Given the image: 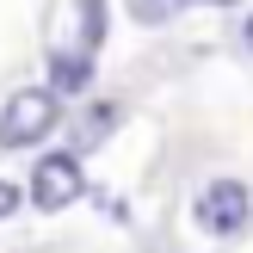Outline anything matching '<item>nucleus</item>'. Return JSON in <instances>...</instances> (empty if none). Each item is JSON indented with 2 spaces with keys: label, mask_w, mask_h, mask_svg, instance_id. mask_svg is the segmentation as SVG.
I'll use <instances>...</instances> for the list:
<instances>
[{
  "label": "nucleus",
  "mask_w": 253,
  "mask_h": 253,
  "mask_svg": "<svg viewBox=\"0 0 253 253\" xmlns=\"http://www.w3.org/2000/svg\"><path fill=\"white\" fill-rule=\"evenodd\" d=\"M19 204H25V185H19V179H0V222H6Z\"/></svg>",
  "instance_id": "obj_4"
},
{
  "label": "nucleus",
  "mask_w": 253,
  "mask_h": 253,
  "mask_svg": "<svg viewBox=\"0 0 253 253\" xmlns=\"http://www.w3.org/2000/svg\"><path fill=\"white\" fill-rule=\"evenodd\" d=\"M62 118V99L49 93V86H25V93L6 99V111H0V148H31L43 142L49 130H56Z\"/></svg>",
  "instance_id": "obj_1"
},
{
  "label": "nucleus",
  "mask_w": 253,
  "mask_h": 253,
  "mask_svg": "<svg viewBox=\"0 0 253 253\" xmlns=\"http://www.w3.org/2000/svg\"><path fill=\"white\" fill-rule=\"evenodd\" d=\"M247 49H253V19H247Z\"/></svg>",
  "instance_id": "obj_6"
},
{
  "label": "nucleus",
  "mask_w": 253,
  "mask_h": 253,
  "mask_svg": "<svg viewBox=\"0 0 253 253\" xmlns=\"http://www.w3.org/2000/svg\"><path fill=\"white\" fill-rule=\"evenodd\" d=\"M192 216H198V229H204V235L229 241V235H241L247 222H253V198H247V185H241V179H210L204 192H198Z\"/></svg>",
  "instance_id": "obj_2"
},
{
  "label": "nucleus",
  "mask_w": 253,
  "mask_h": 253,
  "mask_svg": "<svg viewBox=\"0 0 253 253\" xmlns=\"http://www.w3.org/2000/svg\"><path fill=\"white\" fill-rule=\"evenodd\" d=\"M86 192V173H81V155H43L25 179V198L37 210H68L74 198Z\"/></svg>",
  "instance_id": "obj_3"
},
{
  "label": "nucleus",
  "mask_w": 253,
  "mask_h": 253,
  "mask_svg": "<svg viewBox=\"0 0 253 253\" xmlns=\"http://www.w3.org/2000/svg\"><path fill=\"white\" fill-rule=\"evenodd\" d=\"M198 6H235V0H198Z\"/></svg>",
  "instance_id": "obj_5"
}]
</instances>
